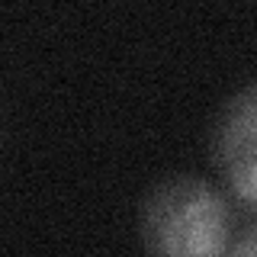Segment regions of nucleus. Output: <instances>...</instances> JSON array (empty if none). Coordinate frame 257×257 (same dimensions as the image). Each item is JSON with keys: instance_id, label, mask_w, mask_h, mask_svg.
Segmentation results:
<instances>
[{"instance_id": "1", "label": "nucleus", "mask_w": 257, "mask_h": 257, "mask_svg": "<svg viewBox=\"0 0 257 257\" xmlns=\"http://www.w3.org/2000/svg\"><path fill=\"white\" fill-rule=\"evenodd\" d=\"M228 199L196 174H171L142 199L139 228L148 257H225L231 251Z\"/></svg>"}, {"instance_id": "2", "label": "nucleus", "mask_w": 257, "mask_h": 257, "mask_svg": "<svg viewBox=\"0 0 257 257\" xmlns=\"http://www.w3.org/2000/svg\"><path fill=\"white\" fill-rule=\"evenodd\" d=\"M222 180L241 203L257 209V84L225 103L212 139Z\"/></svg>"}, {"instance_id": "3", "label": "nucleus", "mask_w": 257, "mask_h": 257, "mask_svg": "<svg viewBox=\"0 0 257 257\" xmlns=\"http://www.w3.org/2000/svg\"><path fill=\"white\" fill-rule=\"evenodd\" d=\"M225 257H257V228H251L247 235H241Z\"/></svg>"}]
</instances>
